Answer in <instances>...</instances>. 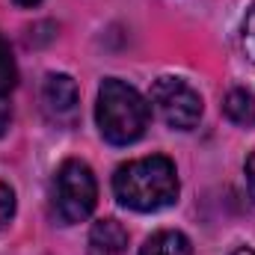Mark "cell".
<instances>
[{
    "mask_svg": "<svg viewBox=\"0 0 255 255\" xmlns=\"http://www.w3.org/2000/svg\"><path fill=\"white\" fill-rule=\"evenodd\" d=\"M244 54L255 63V6L250 9V15L244 21Z\"/></svg>",
    "mask_w": 255,
    "mask_h": 255,
    "instance_id": "cell-11",
    "label": "cell"
},
{
    "mask_svg": "<svg viewBox=\"0 0 255 255\" xmlns=\"http://www.w3.org/2000/svg\"><path fill=\"white\" fill-rule=\"evenodd\" d=\"M98 202V181L83 160H65L54 178V208L65 226L83 223Z\"/></svg>",
    "mask_w": 255,
    "mask_h": 255,
    "instance_id": "cell-3",
    "label": "cell"
},
{
    "mask_svg": "<svg viewBox=\"0 0 255 255\" xmlns=\"http://www.w3.org/2000/svg\"><path fill=\"white\" fill-rule=\"evenodd\" d=\"M223 113L241 128H250L255 122V95L247 89H232L223 101Z\"/></svg>",
    "mask_w": 255,
    "mask_h": 255,
    "instance_id": "cell-8",
    "label": "cell"
},
{
    "mask_svg": "<svg viewBox=\"0 0 255 255\" xmlns=\"http://www.w3.org/2000/svg\"><path fill=\"white\" fill-rule=\"evenodd\" d=\"M95 122L110 145H130L145 133V128L151 122V107L125 80L107 77L98 86Z\"/></svg>",
    "mask_w": 255,
    "mask_h": 255,
    "instance_id": "cell-2",
    "label": "cell"
},
{
    "mask_svg": "<svg viewBox=\"0 0 255 255\" xmlns=\"http://www.w3.org/2000/svg\"><path fill=\"white\" fill-rule=\"evenodd\" d=\"M18 6H36V3H42V0H15Z\"/></svg>",
    "mask_w": 255,
    "mask_h": 255,
    "instance_id": "cell-15",
    "label": "cell"
},
{
    "mask_svg": "<svg viewBox=\"0 0 255 255\" xmlns=\"http://www.w3.org/2000/svg\"><path fill=\"white\" fill-rule=\"evenodd\" d=\"M128 232L125 226L113 217L98 220L89 232V255H125Z\"/></svg>",
    "mask_w": 255,
    "mask_h": 255,
    "instance_id": "cell-6",
    "label": "cell"
},
{
    "mask_svg": "<svg viewBox=\"0 0 255 255\" xmlns=\"http://www.w3.org/2000/svg\"><path fill=\"white\" fill-rule=\"evenodd\" d=\"M9 125H12V104H9L6 92H0V136H6Z\"/></svg>",
    "mask_w": 255,
    "mask_h": 255,
    "instance_id": "cell-12",
    "label": "cell"
},
{
    "mask_svg": "<svg viewBox=\"0 0 255 255\" xmlns=\"http://www.w3.org/2000/svg\"><path fill=\"white\" fill-rule=\"evenodd\" d=\"M113 193H116L119 205H125L130 211H139V214L163 211V208L175 205V199H178L175 163L163 154L122 163L113 175Z\"/></svg>",
    "mask_w": 255,
    "mask_h": 255,
    "instance_id": "cell-1",
    "label": "cell"
},
{
    "mask_svg": "<svg viewBox=\"0 0 255 255\" xmlns=\"http://www.w3.org/2000/svg\"><path fill=\"white\" fill-rule=\"evenodd\" d=\"M139 255H193V244H190L187 235L172 232V229H163V232H154L142 244Z\"/></svg>",
    "mask_w": 255,
    "mask_h": 255,
    "instance_id": "cell-7",
    "label": "cell"
},
{
    "mask_svg": "<svg viewBox=\"0 0 255 255\" xmlns=\"http://www.w3.org/2000/svg\"><path fill=\"white\" fill-rule=\"evenodd\" d=\"M15 217V190L0 181V229H6Z\"/></svg>",
    "mask_w": 255,
    "mask_h": 255,
    "instance_id": "cell-10",
    "label": "cell"
},
{
    "mask_svg": "<svg viewBox=\"0 0 255 255\" xmlns=\"http://www.w3.org/2000/svg\"><path fill=\"white\" fill-rule=\"evenodd\" d=\"M151 104L175 130H190L202 119V95L181 77H157L151 83Z\"/></svg>",
    "mask_w": 255,
    "mask_h": 255,
    "instance_id": "cell-4",
    "label": "cell"
},
{
    "mask_svg": "<svg viewBox=\"0 0 255 255\" xmlns=\"http://www.w3.org/2000/svg\"><path fill=\"white\" fill-rule=\"evenodd\" d=\"M15 83H18V65H15V57H12L9 42L0 36V92L15 89Z\"/></svg>",
    "mask_w": 255,
    "mask_h": 255,
    "instance_id": "cell-9",
    "label": "cell"
},
{
    "mask_svg": "<svg viewBox=\"0 0 255 255\" xmlns=\"http://www.w3.org/2000/svg\"><path fill=\"white\" fill-rule=\"evenodd\" d=\"M232 255H255V250H250V247H241V250H235Z\"/></svg>",
    "mask_w": 255,
    "mask_h": 255,
    "instance_id": "cell-14",
    "label": "cell"
},
{
    "mask_svg": "<svg viewBox=\"0 0 255 255\" xmlns=\"http://www.w3.org/2000/svg\"><path fill=\"white\" fill-rule=\"evenodd\" d=\"M42 104H45V113L51 116V122L71 128L80 113V89H77L74 77L48 74L45 86H42Z\"/></svg>",
    "mask_w": 255,
    "mask_h": 255,
    "instance_id": "cell-5",
    "label": "cell"
},
{
    "mask_svg": "<svg viewBox=\"0 0 255 255\" xmlns=\"http://www.w3.org/2000/svg\"><path fill=\"white\" fill-rule=\"evenodd\" d=\"M247 187H250V199L255 202V151L247 157Z\"/></svg>",
    "mask_w": 255,
    "mask_h": 255,
    "instance_id": "cell-13",
    "label": "cell"
}]
</instances>
